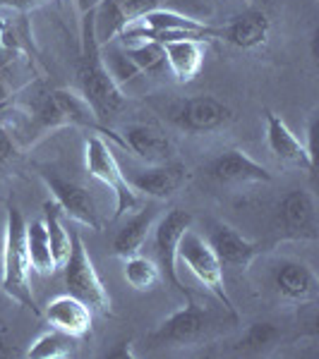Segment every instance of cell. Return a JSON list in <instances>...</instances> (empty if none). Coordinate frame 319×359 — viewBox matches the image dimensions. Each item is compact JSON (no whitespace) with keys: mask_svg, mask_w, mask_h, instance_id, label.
I'll return each instance as SVG.
<instances>
[{"mask_svg":"<svg viewBox=\"0 0 319 359\" xmlns=\"http://www.w3.org/2000/svg\"><path fill=\"white\" fill-rule=\"evenodd\" d=\"M127 57L137 65V69L142 74H154L166 65V55H164V46L159 41H135V43H123Z\"/></svg>","mask_w":319,"mask_h":359,"instance_id":"obj_27","label":"cell"},{"mask_svg":"<svg viewBox=\"0 0 319 359\" xmlns=\"http://www.w3.org/2000/svg\"><path fill=\"white\" fill-rule=\"evenodd\" d=\"M164 55L166 65L171 67L173 77L181 84H188L200 74L202 65H204V41L197 39H173V41H164Z\"/></svg>","mask_w":319,"mask_h":359,"instance_id":"obj_20","label":"cell"},{"mask_svg":"<svg viewBox=\"0 0 319 359\" xmlns=\"http://www.w3.org/2000/svg\"><path fill=\"white\" fill-rule=\"evenodd\" d=\"M123 276L127 285L135 287L137 292H149L161 283V271L156 262L142 257V254H132V257L123 259Z\"/></svg>","mask_w":319,"mask_h":359,"instance_id":"obj_25","label":"cell"},{"mask_svg":"<svg viewBox=\"0 0 319 359\" xmlns=\"http://www.w3.org/2000/svg\"><path fill=\"white\" fill-rule=\"evenodd\" d=\"M70 237H72V247H70L67 262L63 264L67 292L86 302L98 314L111 316V297H108L106 285H103V280L96 273L94 262H91L89 252L84 247V240L79 237V233H70Z\"/></svg>","mask_w":319,"mask_h":359,"instance_id":"obj_6","label":"cell"},{"mask_svg":"<svg viewBox=\"0 0 319 359\" xmlns=\"http://www.w3.org/2000/svg\"><path fill=\"white\" fill-rule=\"evenodd\" d=\"M41 316L51 328H56V331L65 333L74 340L86 338L91 333V323H94V309L70 292L51 299L41 311Z\"/></svg>","mask_w":319,"mask_h":359,"instance_id":"obj_14","label":"cell"},{"mask_svg":"<svg viewBox=\"0 0 319 359\" xmlns=\"http://www.w3.org/2000/svg\"><path fill=\"white\" fill-rule=\"evenodd\" d=\"M32 264L27 254V221L15 204L8 206V221H5L3 237V271H0V290L5 297L25 306L32 314L41 316V309L34 302L32 292Z\"/></svg>","mask_w":319,"mask_h":359,"instance_id":"obj_2","label":"cell"},{"mask_svg":"<svg viewBox=\"0 0 319 359\" xmlns=\"http://www.w3.org/2000/svg\"><path fill=\"white\" fill-rule=\"evenodd\" d=\"M168 120L181 132L188 135H207V132H219L233 123V108L223 103L216 96H190L178 98L168 106Z\"/></svg>","mask_w":319,"mask_h":359,"instance_id":"obj_8","label":"cell"},{"mask_svg":"<svg viewBox=\"0 0 319 359\" xmlns=\"http://www.w3.org/2000/svg\"><path fill=\"white\" fill-rule=\"evenodd\" d=\"M269 29H271V22H269V17H266V13L250 8V10H245V13L230 17L226 25L214 27V39L235 46V48L252 50L266 43Z\"/></svg>","mask_w":319,"mask_h":359,"instance_id":"obj_18","label":"cell"},{"mask_svg":"<svg viewBox=\"0 0 319 359\" xmlns=\"http://www.w3.org/2000/svg\"><path fill=\"white\" fill-rule=\"evenodd\" d=\"M17 357V352H15V347L8 343V340L0 335V359H13Z\"/></svg>","mask_w":319,"mask_h":359,"instance_id":"obj_30","label":"cell"},{"mask_svg":"<svg viewBox=\"0 0 319 359\" xmlns=\"http://www.w3.org/2000/svg\"><path fill=\"white\" fill-rule=\"evenodd\" d=\"M264 118H266V147H269V151L288 165H295L307 172L315 170V154L293 135L291 127L283 123L274 111H269V108L264 111Z\"/></svg>","mask_w":319,"mask_h":359,"instance_id":"obj_17","label":"cell"},{"mask_svg":"<svg viewBox=\"0 0 319 359\" xmlns=\"http://www.w3.org/2000/svg\"><path fill=\"white\" fill-rule=\"evenodd\" d=\"M264 290L288 304H312L319 297V280L310 264L293 257H271L262 273Z\"/></svg>","mask_w":319,"mask_h":359,"instance_id":"obj_3","label":"cell"},{"mask_svg":"<svg viewBox=\"0 0 319 359\" xmlns=\"http://www.w3.org/2000/svg\"><path fill=\"white\" fill-rule=\"evenodd\" d=\"M209 247L214 249V254L219 257L221 264L235 266V269H250L264 254V247L259 242H252L247 237H242L235 228H230L228 223H211L207 235Z\"/></svg>","mask_w":319,"mask_h":359,"instance_id":"obj_15","label":"cell"},{"mask_svg":"<svg viewBox=\"0 0 319 359\" xmlns=\"http://www.w3.org/2000/svg\"><path fill=\"white\" fill-rule=\"evenodd\" d=\"M125 177L137 194L152 196V199H168L181 187H185V182L190 180V172L183 163L171 158L166 163L144 168V170H132Z\"/></svg>","mask_w":319,"mask_h":359,"instance_id":"obj_13","label":"cell"},{"mask_svg":"<svg viewBox=\"0 0 319 359\" xmlns=\"http://www.w3.org/2000/svg\"><path fill=\"white\" fill-rule=\"evenodd\" d=\"M74 352V338L60 333V331H46L29 345L27 355L29 359H63Z\"/></svg>","mask_w":319,"mask_h":359,"instance_id":"obj_26","label":"cell"},{"mask_svg":"<svg viewBox=\"0 0 319 359\" xmlns=\"http://www.w3.org/2000/svg\"><path fill=\"white\" fill-rule=\"evenodd\" d=\"M216 321L209 314V309L195 304L193 297L188 299V304H183L181 309H176L171 316L156 326V331L147 335V343L152 347H190L200 345L209 338V333L214 331Z\"/></svg>","mask_w":319,"mask_h":359,"instance_id":"obj_7","label":"cell"},{"mask_svg":"<svg viewBox=\"0 0 319 359\" xmlns=\"http://www.w3.org/2000/svg\"><path fill=\"white\" fill-rule=\"evenodd\" d=\"M77 89L96 120L111 130V120L125 108L127 98L103 62V48L96 36V8L84 15L82 22V46L77 60Z\"/></svg>","mask_w":319,"mask_h":359,"instance_id":"obj_1","label":"cell"},{"mask_svg":"<svg viewBox=\"0 0 319 359\" xmlns=\"http://www.w3.org/2000/svg\"><path fill=\"white\" fill-rule=\"evenodd\" d=\"M168 3L173 0H101V5H96V25L108 22V27L106 32L98 34V41H111L127 25L137 22L152 10L166 8Z\"/></svg>","mask_w":319,"mask_h":359,"instance_id":"obj_19","label":"cell"},{"mask_svg":"<svg viewBox=\"0 0 319 359\" xmlns=\"http://www.w3.org/2000/svg\"><path fill=\"white\" fill-rule=\"evenodd\" d=\"M27 254H29V264L32 271L41 276H51L58 271V264L51 252V242L48 233H46V223L44 221H32L27 225Z\"/></svg>","mask_w":319,"mask_h":359,"instance_id":"obj_23","label":"cell"},{"mask_svg":"<svg viewBox=\"0 0 319 359\" xmlns=\"http://www.w3.org/2000/svg\"><path fill=\"white\" fill-rule=\"evenodd\" d=\"M193 225V213L183 208H171L154 225V252L156 266L161 271V280H166L178 294L190 299V290L178 276V242L185 230Z\"/></svg>","mask_w":319,"mask_h":359,"instance_id":"obj_9","label":"cell"},{"mask_svg":"<svg viewBox=\"0 0 319 359\" xmlns=\"http://www.w3.org/2000/svg\"><path fill=\"white\" fill-rule=\"evenodd\" d=\"M17 158V144L15 137L0 125V168H5L8 163H13Z\"/></svg>","mask_w":319,"mask_h":359,"instance_id":"obj_28","label":"cell"},{"mask_svg":"<svg viewBox=\"0 0 319 359\" xmlns=\"http://www.w3.org/2000/svg\"><path fill=\"white\" fill-rule=\"evenodd\" d=\"M39 175H41L46 187H48V192L53 196L58 208L63 211V216H67L70 221L84 225V228L94 230V233L101 230L98 208H96V201L89 189L82 187L79 182H74V180L58 175L53 170H41Z\"/></svg>","mask_w":319,"mask_h":359,"instance_id":"obj_10","label":"cell"},{"mask_svg":"<svg viewBox=\"0 0 319 359\" xmlns=\"http://www.w3.org/2000/svg\"><path fill=\"white\" fill-rule=\"evenodd\" d=\"M44 223H46V233H48V242H51V252H53V259L60 269L63 264L67 262L70 257V247H72V237L63 225V211L58 208L53 199L44 204Z\"/></svg>","mask_w":319,"mask_h":359,"instance_id":"obj_24","label":"cell"},{"mask_svg":"<svg viewBox=\"0 0 319 359\" xmlns=\"http://www.w3.org/2000/svg\"><path fill=\"white\" fill-rule=\"evenodd\" d=\"M178 262H183L188 266V271L204 285V290H209L223 304L226 314H230V318H237L235 304H233V299H230L228 290H226L223 264L219 262L214 249L209 247L207 237L195 233L193 228L185 230L181 242H178Z\"/></svg>","mask_w":319,"mask_h":359,"instance_id":"obj_5","label":"cell"},{"mask_svg":"<svg viewBox=\"0 0 319 359\" xmlns=\"http://www.w3.org/2000/svg\"><path fill=\"white\" fill-rule=\"evenodd\" d=\"M48 0H0V8H10L17 13H29V10H37L46 5Z\"/></svg>","mask_w":319,"mask_h":359,"instance_id":"obj_29","label":"cell"},{"mask_svg":"<svg viewBox=\"0 0 319 359\" xmlns=\"http://www.w3.org/2000/svg\"><path fill=\"white\" fill-rule=\"evenodd\" d=\"M204 170L214 182L228 184V187H237V184H262L274 180L262 163H257L252 156H247L240 149H226L219 156H214Z\"/></svg>","mask_w":319,"mask_h":359,"instance_id":"obj_12","label":"cell"},{"mask_svg":"<svg viewBox=\"0 0 319 359\" xmlns=\"http://www.w3.org/2000/svg\"><path fill=\"white\" fill-rule=\"evenodd\" d=\"M278 233L283 240L295 242H317L319 221H317V201L315 194L307 189H291L281 199L276 211Z\"/></svg>","mask_w":319,"mask_h":359,"instance_id":"obj_11","label":"cell"},{"mask_svg":"<svg viewBox=\"0 0 319 359\" xmlns=\"http://www.w3.org/2000/svg\"><path fill=\"white\" fill-rule=\"evenodd\" d=\"M84 163L89 175L98 180L103 187H108L115 194V213L113 221L123 218L125 213H135L139 208V194L130 187L125 172L120 170L118 161L108 147V142L101 135L91 132L89 137L84 139Z\"/></svg>","mask_w":319,"mask_h":359,"instance_id":"obj_4","label":"cell"},{"mask_svg":"<svg viewBox=\"0 0 319 359\" xmlns=\"http://www.w3.org/2000/svg\"><path fill=\"white\" fill-rule=\"evenodd\" d=\"M159 216V208L147 206L142 211L132 213L127 218V223L118 230V235L113 237V254L118 259H127L132 254H139L144 247V242L149 240V233L154 228V221Z\"/></svg>","mask_w":319,"mask_h":359,"instance_id":"obj_21","label":"cell"},{"mask_svg":"<svg viewBox=\"0 0 319 359\" xmlns=\"http://www.w3.org/2000/svg\"><path fill=\"white\" fill-rule=\"evenodd\" d=\"M120 147L144 161L147 165L166 163L173 158V142L161 127L152 123H132L120 132Z\"/></svg>","mask_w":319,"mask_h":359,"instance_id":"obj_16","label":"cell"},{"mask_svg":"<svg viewBox=\"0 0 319 359\" xmlns=\"http://www.w3.org/2000/svg\"><path fill=\"white\" fill-rule=\"evenodd\" d=\"M278 343H281V328L269 321H257L242 331L240 338L230 345V350L235 355L259 357V355H269Z\"/></svg>","mask_w":319,"mask_h":359,"instance_id":"obj_22","label":"cell"}]
</instances>
